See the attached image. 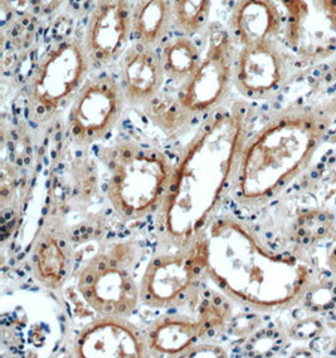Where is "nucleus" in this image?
Masks as SVG:
<instances>
[{
	"mask_svg": "<svg viewBox=\"0 0 336 358\" xmlns=\"http://www.w3.org/2000/svg\"><path fill=\"white\" fill-rule=\"evenodd\" d=\"M132 0H99L88 15L82 42L94 69L118 63L132 41Z\"/></svg>",
	"mask_w": 336,
	"mask_h": 358,
	"instance_id": "obj_13",
	"label": "nucleus"
},
{
	"mask_svg": "<svg viewBox=\"0 0 336 358\" xmlns=\"http://www.w3.org/2000/svg\"><path fill=\"white\" fill-rule=\"evenodd\" d=\"M213 0H172L174 31L193 37L211 24Z\"/></svg>",
	"mask_w": 336,
	"mask_h": 358,
	"instance_id": "obj_20",
	"label": "nucleus"
},
{
	"mask_svg": "<svg viewBox=\"0 0 336 358\" xmlns=\"http://www.w3.org/2000/svg\"><path fill=\"white\" fill-rule=\"evenodd\" d=\"M232 302L219 290H202L193 315L167 313L145 329L151 357H188L194 348L224 332Z\"/></svg>",
	"mask_w": 336,
	"mask_h": 358,
	"instance_id": "obj_9",
	"label": "nucleus"
},
{
	"mask_svg": "<svg viewBox=\"0 0 336 358\" xmlns=\"http://www.w3.org/2000/svg\"><path fill=\"white\" fill-rule=\"evenodd\" d=\"M300 64L285 39L237 47L233 88L252 105L271 102L293 82Z\"/></svg>",
	"mask_w": 336,
	"mask_h": 358,
	"instance_id": "obj_11",
	"label": "nucleus"
},
{
	"mask_svg": "<svg viewBox=\"0 0 336 358\" xmlns=\"http://www.w3.org/2000/svg\"><path fill=\"white\" fill-rule=\"evenodd\" d=\"M126 105L116 74L100 72L90 76L67 110L66 136L80 148L104 141L118 126Z\"/></svg>",
	"mask_w": 336,
	"mask_h": 358,
	"instance_id": "obj_10",
	"label": "nucleus"
},
{
	"mask_svg": "<svg viewBox=\"0 0 336 358\" xmlns=\"http://www.w3.org/2000/svg\"><path fill=\"white\" fill-rule=\"evenodd\" d=\"M72 352L78 358L151 357L145 331L118 315H97L82 327Z\"/></svg>",
	"mask_w": 336,
	"mask_h": 358,
	"instance_id": "obj_15",
	"label": "nucleus"
},
{
	"mask_svg": "<svg viewBox=\"0 0 336 358\" xmlns=\"http://www.w3.org/2000/svg\"><path fill=\"white\" fill-rule=\"evenodd\" d=\"M158 50L167 78L179 85L194 73L203 53L193 37L179 33L170 36Z\"/></svg>",
	"mask_w": 336,
	"mask_h": 358,
	"instance_id": "obj_19",
	"label": "nucleus"
},
{
	"mask_svg": "<svg viewBox=\"0 0 336 358\" xmlns=\"http://www.w3.org/2000/svg\"><path fill=\"white\" fill-rule=\"evenodd\" d=\"M227 29L237 47L285 39V14L277 0H234Z\"/></svg>",
	"mask_w": 336,
	"mask_h": 358,
	"instance_id": "obj_17",
	"label": "nucleus"
},
{
	"mask_svg": "<svg viewBox=\"0 0 336 358\" xmlns=\"http://www.w3.org/2000/svg\"><path fill=\"white\" fill-rule=\"evenodd\" d=\"M253 121L255 107L239 99L224 103L198 124L174 161L168 194L156 215L162 247L192 243L220 214L232 194Z\"/></svg>",
	"mask_w": 336,
	"mask_h": 358,
	"instance_id": "obj_1",
	"label": "nucleus"
},
{
	"mask_svg": "<svg viewBox=\"0 0 336 358\" xmlns=\"http://www.w3.org/2000/svg\"><path fill=\"white\" fill-rule=\"evenodd\" d=\"M67 0H25L27 12L42 22H50L63 12Z\"/></svg>",
	"mask_w": 336,
	"mask_h": 358,
	"instance_id": "obj_23",
	"label": "nucleus"
},
{
	"mask_svg": "<svg viewBox=\"0 0 336 358\" xmlns=\"http://www.w3.org/2000/svg\"><path fill=\"white\" fill-rule=\"evenodd\" d=\"M285 14V42L301 64L336 55V0H277Z\"/></svg>",
	"mask_w": 336,
	"mask_h": 358,
	"instance_id": "obj_12",
	"label": "nucleus"
},
{
	"mask_svg": "<svg viewBox=\"0 0 336 358\" xmlns=\"http://www.w3.org/2000/svg\"><path fill=\"white\" fill-rule=\"evenodd\" d=\"M206 31V48L200 64L175 94L187 129L227 103L233 87L237 45L218 22L211 23Z\"/></svg>",
	"mask_w": 336,
	"mask_h": 358,
	"instance_id": "obj_7",
	"label": "nucleus"
},
{
	"mask_svg": "<svg viewBox=\"0 0 336 358\" xmlns=\"http://www.w3.org/2000/svg\"><path fill=\"white\" fill-rule=\"evenodd\" d=\"M94 66L82 38L50 44L38 58L27 83L25 113L38 129L48 127L67 111Z\"/></svg>",
	"mask_w": 336,
	"mask_h": 358,
	"instance_id": "obj_5",
	"label": "nucleus"
},
{
	"mask_svg": "<svg viewBox=\"0 0 336 358\" xmlns=\"http://www.w3.org/2000/svg\"><path fill=\"white\" fill-rule=\"evenodd\" d=\"M76 19L69 13L62 12L48 22L50 27L44 31V42L50 44L58 43L74 37Z\"/></svg>",
	"mask_w": 336,
	"mask_h": 358,
	"instance_id": "obj_22",
	"label": "nucleus"
},
{
	"mask_svg": "<svg viewBox=\"0 0 336 358\" xmlns=\"http://www.w3.org/2000/svg\"><path fill=\"white\" fill-rule=\"evenodd\" d=\"M137 248L118 241L94 254L77 274V290L97 315L130 318L136 312L140 285L135 277Z\"/></svg>",
	"mask_w": 336,
	"mask_h": 358,
	"instance_id": "obj_6",
	"label": "nucleus"
},
{
	"mask_svg": "<svg viewBox=\"0 0 336 358\" xmlns=\"http://www.w3.org/2000/svg\"><path fill=\"white\" fill-rule=\"evenodd\" d=\"M97 1L99 0H67L63 12L69 13V15L74 17L76 20L88 19V15L94 10Z\"/></svg>",
	"mask_w": 336,
	"mask_h": 358,
	"instance_id": "obj_24",
	"label": "nucleus"
},
{
	"mask_svg": "<svg viewBox=\"0 0 336 358\" xmlns=\"http://www.w3.org/2000/svg\"><path fill=\"white\" fill-rule=\"evenodd\" d=\"M326 266L331 273V275L336 279V239L329 248V252L326 254Z\"/></svg>",
	"mask_w": 336,
	"mask_h": 358,
	"instance_id": "obj_25",
	"label": "nucleus"
},
{
	"mask_svg": "<svg viewBox=\"0 0 336 358\" xmlns=\"http://www.w3.org/2000/svg\"><path fill=\"white\" fill-rule=\"evenodd\" d=\"M100 159L107 170L106 198L124 222L158 215L174 169L162 148L132 138H120L102 148Z\"/></svg>",
	"mask_w": 336,
	"mask_h": 358,
	"instance_id": "obj_4",
	"label": "nucleus"
},
{
	"mask_svg": "<svg viewBox=\"0 0 336 358\" xmlns=\"http://www.w3.org/2000/svg\"><path fill=\"white\" fill-rule=\"evenodd\" d=\"M336 120V99L296 103L274 111L251 132L230 196L258 209L286 192L310 167Z\"/></svg>",
	"mask_w": 336,
	"mask_h": 358,
	"instance_id": "obj_3",
	"label": "nucleus"
},
{
	"mask_svg": "<svg viewBox=\"0 0 336 358\" xmlns=\"http://www.w3.org/2000/svg\"><path fill=\"white\" fill-rule=\"evenodd\" d=\"M118 63V80L127 105L144 108L162 94L167 76L159 50L132 42Z\"/></svg>",
	"mask_w": 336,
	"mask_h": 358,
	"instance_id": "obj_16",
	"label": "nucleus"
},
{
	"mask_svg": "<svg viewBox=\"0 0 336 358\" xmlns=\"http://www.w3.org/2000/svg\"><path fill=\"white\" fill-rule=\"evenodd\" d=\"M6 1H9V3H10V4L17 9V12H18V6H17L20 3L22 9H23V13L27 12V3H25V0H6Z\"/></svg>",
	"mask_w": 336,
	"mask_h": 358,
	"instance_id": "obj_26",
	"label": "nucleus"
},
{
	"mask_svg": "<svg viewBox=\"0 0 336 358\" xmlns=\"http://www.w3.org/2000/svg\"><path fill=\"white\" fill-rule=\"evenodd\" d=\"M42 20L25 12L18 14L10 24L3 29V43L9 44L13 50L28 53L41 34Z\"/></svg>",
	"mask_w": 336,
	"mask_h": 358,
	"instance_id": "obj_21",
	"label": "nucleus"
},
{
	"mask_svg": "<svg viewBox=\"0 0 336 358\" xmlns=\"http://www.w3.org/2000/svg\"><path fill=\"white\" fill-rule=\"evenodd\" d=\"M76 252L69 228L58 214H48L38 229L29 252V271L38 285L59 292L74 271Z\"/></svg>",
	"mask_w": 336,
	"mask_h": 358,
	"instance_id": "obj_14",
	"label": "nucleus"
},
{
	"mask_svg": "<svg viewBox=\"0 0 336 358\" xmlns=\"http://www.w3.org/2000/svg\"><path fill=\"white\" fill-rule=\"evenodd\" d=\"M132 42L158 50L174 31L172 0H132Z\"/></svg>",
	"mask_w": 336,
	"mask_h": 358,
	"instance_id": "obj_18",
	"label": "nucleus"
},
{
	"mask_svg": "<svg viewBox=\"0 0 336 358\" xmlns=\"http://www.w3.org/2000/svg\"><path fill=\"white\" fill-rule=\"evenodd\" d=\"M204 236L206 279L251 312L270 315L293 308L316 279L305 258L271 247L239 216L219 214Z\"/></svg>",
	"mask_w": 336,
	"mask_h": 358,
	"instance_id": "obj_2",
	"label": "nucleus"
},
{
	"mask_svg": "<svg viewBox=\"0 0 336 358\" xmlns=\"http://www.w3.org/2000/svg\"><path fill=\"white\" fill-rule=\"evenodd\" d=\"M206 279V236L150 258L139 280L141 304L173 310L194 301Z\"/></svg>",
	"mask_w": 336,
	"mask_h": 358,
	"instance_id": "obj_8",
	"label": "nucleus"
}]
</instances>
